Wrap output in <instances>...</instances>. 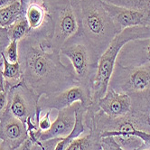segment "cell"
Here are the masks:
<instances>
[{"label":"cell","instance_id":"27","mask_svg":"<svg viewBox=\"0 0 150 150\" xmlns=\"http://www.w3.org/2000/svg\"><path fill=\"white\" fill-rule=\"evenodd\" d=\"M0 89L5 90V80L3 76V60L0 62Z\"/></svg>","mask_w":150,"mask_h":150},{"label":"cell","instance_id":"30","mask_svg":"<svg viewBox=\"0 0 150 150\" xmlns=\"http://www.w3.org/2000/svg\"><path fill=\"white\" fill-rule=\"evenodd\" d=\"M0 150H12L11 147H10L4 140H0Z\"/></svg>","mask_w":150,"mask_h":150},{"label":"cell","instance_id":"16","mask_svg":"<svg viewBox=\"0 0 150 150\" xmlns=\"http://www.w3.org/2000/svg\"><path fill=\"white\" fill-rule=\"evenodd\" d=\"M87 109L84 108L82 105L79 107V109L76 111V121L71 132L65 137L59 138L57 141L54 150H65L71 142H73L75 139L80 137V136L85 130V124H84V116L86 113Z\"/></svg>","mask_w":150,"mask_h":150},{"label":"cell","instance_id":"13","mask_svg":"<svg viewBox=\"0 0 150 150\" xmlns=\"http://www.w3.org/2000/svg\"><path fill=\"white\" fill-rule=\"evenodd\" d=\"M131 106L132 101L129 94L117 92L110 87L98 101L99 110L111 119L125 117L131 111Z\"/></svg>","mask_w":150,"mask_h":150},{"label":"cell","instance_id":"1","mask_svg":"<svg viewBox=\"0 0 150 150\" xmlns=\"http://www.w3.org/2000/svg\"><path fill=\"white\" fill-rule=\"evenodd\" d=\"M19 62L23 81L38 97L65 91L78 81L71 64L61 61V52L31 37L19 42Z\"/></svg>","mask_w":150,"mask_h":150},{"label":"cell","instance_id":"29","mask_svg":"<svg viewBox=\"0 0 150 150\" xmlns=\"http://www.w3.org/2000/svg\"><path fill=\"white\" fill-rule=\"evenodd\" d=\"M16 1V0H0V8L11 5L12 3H14Z\"/></svg>","mask_w":150,"mask_h":150},{"label":"cell","instance_id":"7","mask_svg":"<svg viewBox=\"0 0 150 150\" xmlns=\"http://www.w3.org/2000/svg\"><path fill=\"white\" fill-rule=\"evenodd\" d=\"M109 87L117 92L132 94L150 89V65L124 67L116 63Z\"/></svg>","mask_w":150,"mask_h":150},{"label":"cell","instance_id":"2","mask_svg":"<svg viewBox=\"0 0 150 150\" xmlns=\"http://www.w3.org/2000/svg\"><path fill=\"white\" fill-rule=\"evenodd\" d=\"M76 16L78 31L99 62L102 53L120 31L103 7L102 0H81Z\"/></svg>","mask_w":150,"mask_h":150},{"label":"cell","instance_id":"25","mask_svg":"<svg viewBox=\"0 0 150 150\" xmlns=\"http://www.w3.org/2000/svg\"><path fill=\"white\" fill-rule=\"evenodd\" d=\"M51 110H48L46 114L44 117H40V120L38 121V129L40 130V132H45L51 127V126H52V122H51V119H50Z\"/></svg>","mask_w":150,"mask_h":150},{"label":"cell","instance_id":"8","mask_svg":"<svg viewBox=\"0 0 150 150\" xmlns=\"http://www.w3.org/2000/svg\"><path fill=\"white\" fill-rule=\"evenodd\" d=\"M40 99L22 81L8 89V103L6 111L25 124L31 117H36L39 121L41 113L37 112V108Z\"/></svg>","mask_w":150,"mask_h":150},{"label":"cell","instance_id":"33","mask_svg":"<svg viewBox=\"0 0 150 150\" xmlns=\"http://www.w3.org/2000/svg\"><path fill=\"white\" fill-rule=\"evenodd\" d=\"M0 140H1V138H0Z\"/></svg>","mask_w":150,"mask_h":150},{"label":"cell","instance_id":"3","mask_svg":"<svg viewBox=\"0 0 150 150\" xmlns=\"http://www.w3.org/2000/svg\"><path fill=\"white\" fill-rule=\"evenodd\" d=\"M147 37H150V26H134L123 29L113 38L98 62L96 77L91 88V105L86 111L88 115L94 116L100 110L98 108V101L105 95L109 88L117 57L121 48L127 42L132 40Z\"/></svg>","mask_w":150,"mask_h":150},{"label":"cell","instance_id":"18","mask_svg":"<svg viewBox=\"0 0 150 150\" xmlns=\"http://www.w3.org/2000/svg\"><path fill=\"white\" fill-rule=\"evenodd\" d=\"M21 15L20 0H16L11 5L0 8V26L8 28L11 26Z\"/></svg>","mask_w":150,"mask_h":150},{"label":"cell","instance_id":"11","mask_svg":"<svg viewBox=\"0 0 150 150\" xmlns=\"http://www.w3.org/2000/svg\"><path fill=\"white\" fill-rule=\"evenodd\" d=\"M116 63L124 67L150 65V37L127 42L121 48Z\"/></svg>","mask_w":150,"mask_h":150},{"label":"cell","instance_id":"6","mask_svg":"<svg viewBox=\"0 0 150 150\" xmlns=\"http://www.w3.org/2000/svg\"><path fill=\"white\" fill-rule=\"evenodd\" d=\"M20 16L25 17L29 26V35L26 37L42 42L50 48L52 24L44 0H20Z\"/></svg>","mask_w":150,"mask_h":150},{"label":"cell","instance_id":"4","mask_svg":"<svg viewBox=\"0 0 150 150\" xmlns=\"http://www.w3.org/2000/svg\"><path fill=\"white\" fill-rule=\"evenodd\" d=\"M60 52L70 60L78 83L87 88L91 93L98 62L92 56L86 42L79 31L64 42Z\"/></svg>","mask_w":150,"mask_h":150},{"label":"cell","instance_id":"14","mask_svg":"<svg viewBox=\"0 0 150 150\" xmlns=\"http://www.w3.org/2000/svg\"><path fill=\"white\" fill-rule=\"evenodd\" d=\"M0 138L12 150L18 148L28 138L26 125L6 111L0 121Z\"/></svg>","mask_w":150,"mask_h":150},{"label":"cell","instance_id":"21","mask_svg":"<svg viewBox=\"0 0 150 150\" xmlns=\"http://www.w3.org/2000/svg\"><path fill=\"white\" fill-rule=\"evenodd\" d=\"M19 42L10 41L9 45L5 49L3 54L9 62H19Z\"/></svg>","mask_w":150,"mask_h":150},{"label":"cell","instance_id":"23","mask_svg":"<svg viewBox=\"0 0 150 150\" xmlns=\"http://www.w3.org/2000/svg\"><path fill=\"white\" fill-rule=\"evenodd\" d=\"M10 39L8 35V28L0 26V62H2V53L9 45Z\"/></svg>","mask_w":150,"mask_h":150},{"label":"cell","instance_id":"19","mask_svg":"<svg viewBox=\"0 0 150 150\" xmlns=\"http://www.w3.org/2000/svg\"><path fill=\"white\" fill-rule=\"evenodd\" d=\"M29 35V26L25 17L21 16L8 27V35L10 41L20 42Z\"/></svg>","mask_w":150,"mask_h":150},{"label":"cell","instance_id":"32","mask_svg":"<svg viewBox=\"0 0 150 150\" xmlns=\"http://www.w3.org/2000/svg\"><path fill=\"white\" fill-rule=\"evenodd\" d=\"M146 122H147V125L149 126V127H150V112L148 113V116H147V120H146Z\"/></svg>","mask_w":150,"mask_h":150},{"label":"cell","instance_id":"20","mask_svg":"<svg viewBox=\"0 0 150 150\" xmlns=\"http://www.w3.org/2000/svg\"><path fill=\"white\" fill-rule=\"evenodd\" d=\"M116 6L138 10H150V0H102Z\"/></svg>","mask_w":150,"mask_h":150},{"label":"cell","instance_id":"31","mask_svg":"<svg viewBox=\"0 0 150 150\" xmlns=\"http://www.w3.org/2000/svg\"><path fill=\"white\" fill-rule=\"evenodd\" d=\"M136 150H150V148H149V147L145 146L144 145H142L140 147H138V148H137V149H136Z\"/></svg>","mask_w":150,"mask_h":150},{"label":"cell","instance_id":"9","mask_svg":"<svg viewBox=\"0 0 150 150\" xmlns=\"http://www.w3.org/2000/svg\"><path fill=\"white\" fill-rule=\"evenodd\" d=\"M76 102H81V105L86 109H88L91 105V91L80 84L74 85V86L58 93L45 95V97L39 100L38 107L42 111L52 109L60 110Z\"/></svg>","mask_w":150,"mask_h":150},{"label":"cell","instance_id":"15","mask_svg":"<svg viewBox=\"0 0 150 150\" xmlns=\"http://www.w3.org/2000/svg\"><path fill=\"white\" fill-rule=\"evenodd\" d=\"M100 140V130L93 124L87 135L76 138L65 150H101Z\"/></svg>","mask_w":150,"mask_h":150},{"label":"cell","instance_id":"26","mask_svg":"<svg viewBox=\"0 0 150 150\" xmlns=\"http://www.w3.org/2000/svg\"><path fill=\"white\" fill-rule=\"evenodd\" d=\"M130 135H133V136H136V137H139L142 140L143 145L145 146L150 148V133L149 132H146V131L136 128V129H134L132 132H130Z\"/></svg>","mask_w":150,"mask_h":150},{"label":"cell","instance_id":"5","mask_svg":"<svg viewBox=\"0 0 150 150\" xmlns=\"http://www.w3.org/2000/svg\"><path fill=\"white\" fill-rule=\"evenodd\" d=\"M44 2L52 24V36L49 45L52 50L60 52L64 42L78 31V19L70 0H44Z\"/></svg>","mask_w":150,"mask_h":150},{"label":"cell","instance_id":"28","mask_svg":"<svg viewBox=\"0 0 150 150\" xmlns=\"http://www.w3.org/2000/svg\"><path fill=\"white\" fill-rule=\"evenodd\" d=\"M70 2L74 9V11H75V14H76L78 11H79V8H80V2H81V0H70Z\"/></svg>","mask_w":150,"mask_h":150},{"label":"cell","instance_id":"24","mask_svg":"<svg viewBox=\"0 0 150 150\" xmlns=\"http://www.w3.org/2000/svg\"><path fill=\"white\" fill-rule=\"evenodd\" d=\"M8 103V89H0V121L7 109Z\"/></svg>","mask_w":150,"mask_h":150},{"label":"cell","instance_id":"17","mask_svg":"<svg viewBox=\"0 0 150 150\" xmlns=\"http://www.w3.org/2000/svg\"><path fill=\"white\" fill-rule=\"evenodd\" d=\"M3 76L5 80V89H10L23 81V72L20 62H9L2 53Z\"/></svg>","mask_w":150,"mask_h":150},{"label":"cell","instance_id":"22","mask_svg":"<svg viewBox=\"0 0 150 150\" xmlns=\"http://www.w3.org/2000/svg\"><path fill=\"white\" fill-rule=\"evenodd\" d=\"M101 150H126L117 142L114 137H101Z\"/></svg>","mask_w":150,"mask_h":150},{"label":"cell","instance_id":"10","mask_svg":"<svg viewBox=\"0 0 150 150\" xmlns=\"http://www.w3.org/2000/svg\"><path fill=\"white\" fill-rule=\"evenodd\" d=\"M102 5L120 32L128 27L150 26V10L128 8L104 1Z\"/></svg>","mask_w":150,"mask_h":150},{"label":"cell","instance_id":"12","mask_svg":"<svg viewBox=\"0 0 150 150\" xmlns=\"http://www.w3.org/2000/svg\"><path fill=\"white\" fill-rule=\"evenodd\" d=\"M81 105V102H76L67 108L58 110L55 120L52 123V126L48 130L39 134L38 140L40 142H44L50 139L67 137L74 127L76 121V111Z\"/></svg>","mask_w":150,"mask_h":150}]
</instances>
